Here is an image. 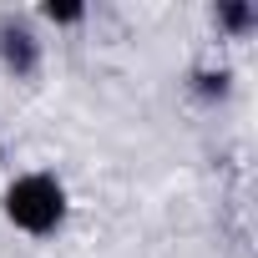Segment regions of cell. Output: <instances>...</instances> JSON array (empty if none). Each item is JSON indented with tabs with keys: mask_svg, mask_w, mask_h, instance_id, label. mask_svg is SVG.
Listing matches in <instances>:
<instances>
[{
	"mask_svg": "<svg viewBox=\"0 0 258 258\" xmlns=\"http://www.w3.org/2000/svg\"><path fill=\"white\" fill-rule=\"evenodd\" d=\"M6 218L21 228V233H56L61 218H66V187L51 177V172H26L6 187Z\"/></svg>",
	"mask_w": 258,
	"mask_h": 258,
	"instance_id": "obj_1",
	"label": "cell"
},
{
	"mask_svg": "<svg viewBox=\"0 0 258 258\" xmlns=\"http://www.w3.org/2000/svg\"><path fill=\"white\" fill-rule=\"evenodd\" d=\"M0 61L16 76H31L41 66V41H36V31L26 21H11V16L0 21Z\"/></svg>",
	"mask_w": 258,
	"mask_h": 258,
	"instance_id": "obj_2",
	"label": "cell"
},
{
	"mask_svg": "<svg viewBox=\"0 0 258 258\" xmlns=\"http://www.w3.org/2000/svg\"><path fill=\"white\" fill-rule=\"evenodd\" d=\"M218 26H228L233 36H243V31H253V6H218Z\"/></svg>",
	"mask_w": 258,
	"mask_h": 258,
	"instance_id": "obj_3",
	"label": "cell"
},
{
	"mask_svg": "<svg viewBox=\"0 0 258 258\" xmlns=\"http://www.w3.org/2000/svg\"><path fill=\"white\" fill-rule=\"evenodd\" d=\"M41 16H46V21H61V26H71V21H81L86 11H81V6H56V0H51V6H41Z\"/></svg>",
	"mask_w": 258,
	"mask_h": 258,
	"instance_id": "obj_4",
	"label": "cell"
},
{
	"mask_svg": "<svg viewBox=\"0 0 258 258\" xmlns=\"http://www.w3.org/2000/svg\"><path fill=\"white\" fill-rule=\"evenodd\" d=\"M198 81H203V86H198L203 96H223V91H228V71H218V76H213V71H203Z\"/></svg>",
	"mask_w": 258,
	"mask_h": 258,
	"instance_id": "obj_5",
	"label": "cell"
}]
</instances>
